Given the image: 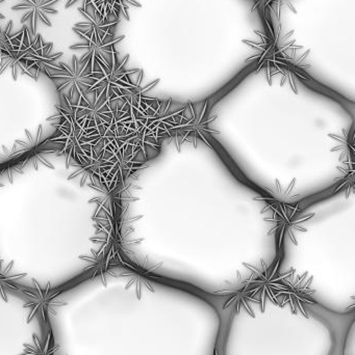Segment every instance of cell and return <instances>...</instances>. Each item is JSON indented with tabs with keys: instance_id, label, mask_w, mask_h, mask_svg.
<instances>
[{
	"instance_id": "6da1fadb",
	"label": "cell",
	"mask_w": 355,
	"mask_h": 355,
	"mask_svg": "<svg viewBox=\"0 0 355 355\" xmlns=\"http://www.w3.org/2000/svg\"><path fill=\"white\" fill-rule=\"evenodd\" d=\"M35 283L33 289H25L21 288L23 293L28 297V302L23 306L24 309H28L29 313L26 317V323L29 324L31 321L37 317L41 323L42 329L47 331H52L51 324H50V316L56 315V306H65V302H56V297L65 291L64 287L58 288V289H51L49 284L45 289L40 287L37 282Z\"/></svg>"
},
{
	"instance_id": "7a4b0ae2",
	"label": "cell",
	"mask_w": 355,
	"mask_h": 355,
	"mask_svg": "<svg viewBox=\"0 0 355 355\" xmlns=\"http://www.w3.org/2000/svg\"><path fill=\"white\" fill-rule=\"evenodd\" d=\"M79 14L85 21L76 23L72 31L85 42H104L114 39L113 28L119 20L108 21L97 12L93 4L79 8Z\"/></svg>"
},
{
	"instance_id": "3957f363",
	"label": "cell",
	"mask_w": 355,
	"mask_h": 355,
	"mask_svg": "<svg viewBox=\"0 0 355 355\" xmlns=\"http://www.w3.org/2000/svg\"><path fill=\"white\" fill-rule=\"evenodd\" d=\"M58 1L60 0H22L20 3L13 6L12 10H25L20 20L21 24L28 21L29 33L31 37L35 39L38 21L45 26H52L49 16L58 14V10L53 8L54 4Z\"/></svg>"
},
{
	"instance_id": "277c9868",
	"label": "cell",
	"mask_w": 355,
	"mask_h": 355,
	"mask_svg": "<svg viewBox=\"0 0 355 355\" xmlns=\"http://www.w3.org/2000/svg\"><path fill=\"white\" fill-rule=\"evenodd\" d=\"M304 279H300L297 282H292V283L287 284V287L281 288L283 291H281V295L283 296V302H279V306H289L291 309V312L294 315L302 314L308 317V310L306 306L308 304H316L315 300H311L308 293L311 290L308 288L310 282L304 283Z\"/></svg>"
},
{
	"instance_id": "5b68a950",
	"label": "cell",
	"mask_w": 355,
	"mask_h": 355,
	"mask_svg": "<svg viewBox=\"0 0 355 355\" xmlns=\"http://www.w3.org/2000/svg\"><path fill=\"white\" fill-rule=\"evenodd\" d=\"M60 346L56 344L53 331H47L43 338L33 334V342L23 345V352L17 355H56Z\"/></svg>"
},
{
	"instance_id": "8992f818",
	"label": "cell",
	"mask_w": 355,
	"mask_h": 355,
	"mask_svg": "<svg viewBox=\"0 0 355 355\" xmlns=\"http://www.w3.org/2000/svg\"><path fill=\"white\" fill-rule=\"evenodd\" d=\"M13 21L6 25V28L0 27V50L2 51H16L19 50L22 42L23 29H21L18 33L12 35L10 29H12Z\"/></svg>"
},
{
	"instance_id": "52a82bcc",
	"label": "cell",
	"mask_w": 355,
	"mask_h": 355,
	"mask_svg": "<svg viewBox=\"0 0 355 355\" xmlns=\"http://www.w3.org/2000/svg\"><path fill=\"white\" fill-rule=\"evenodd\" d=\"M249 302L260 304L258 300H256V297H254V296L250 293L249 290H248L246 293L241 294V295L238 294V295H236L235 297L231 298V300H229L226 304H225L224 309L229 308V306H233V308L236 309V312L240 313L241 309L244 308L246 311H247L248 315H250L251 317H254V310H252L250 304H248Z\"/></svg>"
},
{
	"instance_id": "ba28073f",
	"label": "cell",
	"mask_w": 355,
	"mask_h": 355,
	"mask_svg": "<svg viewBox=\"0 0 355 355\" xmlns=\"http://www.w3.org/2000/svg\"><path fill=\"white\" fill-rule=\"evenodd\" d=\"M15 277L10 275L8 270L0 271V294L1 297L3 298L4 302H8V291L12 289H19V287L15 286L12 283V279Z\"/></svg>"
},
{
	"instance_id": "9c48e42d",
	"label": "cell",
	"mask_w": 355,
	"mask_h": 355,
	"mask_svg": "<svg viewBox=\"0 0 355 355\" xmlns=\"http://www.w3.org/2000/svg\"><path fill=\"white\" fill-rule=\"evenodd\" d=\"M344 355H354V324H352L349 335L347 336Z\"/></svg>"
},
{
	"instance_id": "30bf717a",
	"label": "cell",
	"mask_w": 355,
	"mask_h": 355,
	"mask_svg": "<svg viewBox=\"0 0 355 355\" xmlns=\"http://www.w3.org/2000/svg\"><path fill=\"white\" fill-rule=\"evenodd\" d=\"M4 0H0V2H3ZM6 18V17L3 16V15L1 14V12H0V19H1V20H3V19Z\"/></svg>"
},
{
	"instance_id": "8fae6325",
	"label": "cell",
	"mask_w": 355,
	"mask_h": 355,
	"mask_svg": "<svg viewBox=\"0 0 355 355\" xmlns=\"http://www.w3.org/2000/svg\"><path fill=\"white\" fill-rule=\"evenodd\" d=\"M214 355H219V354H218V348H217V347L215 348V354H214Z\"/></svg>"
}]
</instances>
